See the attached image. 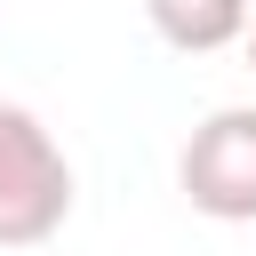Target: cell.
Wrapping results in <instances>:
<instances>
[{
  "instance_id": "obj_1",
  "label": "cell",
  "mask_w": 256,
  "mask_h": 256,
  "mask_svg": "<svg viewBox=\"0 0 256 256\" xmlns=\"http://www.w3.org/2000/svg\"><path fill=\"white\" fill-rule=\"evenodd\" d=\"M72 216V160L40 112L0 104V248H48Z\"/></svg>"
},
{
  "instance_id": "obj_2",
  "label": "cell",
  "mask_w": 256,
  "mask_h": 256,
  "mask_svg": "<svg viewBox=\"0 0 256 256\" xmlns=\"http://www.w3.org/2000/svg\"><path fill=\"white\" fill-rule=\"evenodd\" d=\"M176 184L216 224H256V104H224L184 136Z\"/></svg>"
},
{
  "instance_id": "obj_3",
  "label": "cell",
  "mask_w": 256,
  "mask_h": 256,
  "mask_svg": "<svg viewBox=\"0 0 256 256\" xmlns=\"http://www.w3.org/2000/svg\"><path fill=\"white\" fill-rule=\"evenodd\" d=\"M144 16H152V32H160L168 48L216 56V48H232V40L248 32L256 0H144Z\"/></svg>"
},
{
  "instance_id": "obj_4",
  "label": "cell",
  "mask_w": 256,
  "mask_h": 256,
  "mask_svg": "<svg viewBox=\"0 0 256 256\" xmlns=\"http://www.w3.org/2000/svg\"><path fill=\"white\" fill-rule=\"evenodd\" d=\"M240 48H248V72H256V16H248V32H240Z\"/></svg>"
}]
</instances>
